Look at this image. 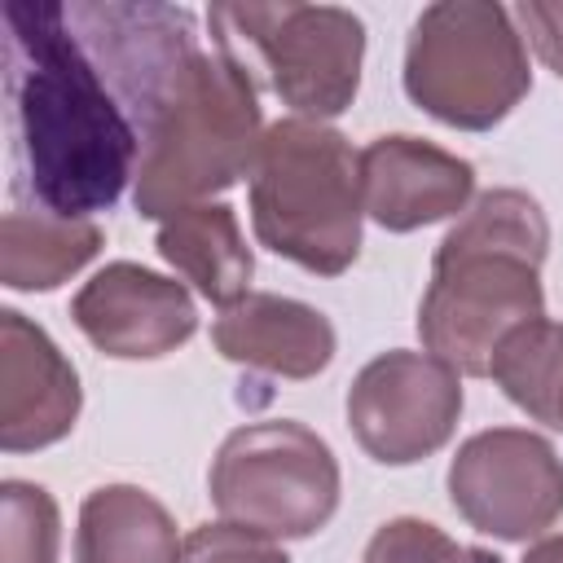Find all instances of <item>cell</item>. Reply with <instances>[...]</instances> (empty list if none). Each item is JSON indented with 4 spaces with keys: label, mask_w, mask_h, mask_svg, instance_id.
<instances>
[{
    "label": "cell",
    "mask_w": 563,
    "mask_h": 563,
    "mask_svg": "<svg viewBox=\"0 0 563 563\" xmlns=\"http://www.w3.org/2000/svg\"><path fill=\"white\" fill-rule=\"evenodd\" d=\"M0 18L18 189L35 207L79 220L114 207L141 163L136 119L123 114L66 4L4 0Z\"/></svg>",
    "instance_id": "6da1fadb"
},
{
    "label": "cell",
    "mask_w": 563,
    "mask_h": 563,
    "mask_svg": "<svg viewBox=\"0 0 563 563\" xmlns=\"http://www.w3.org/2000/svg\"><path fill=\"white\" fill-rule=\"evenodd\" d=\"M550 246L545 211L523 189H488L444 233L431 286L418 308V334L431 356L457 374L488 378L497 347L545 317L541 260Z\"/></svg>",
    "instance_id": "7a4b0ae2"
},
{
    "label": "cell",
    "mask_w": 563,
    "mask_h": 563,
    "mask_svg": "<svg viewBox=\"0 0 563 563\" xmlns=\"http://www.w3.org/2000/svg\"><path fill=\"white\" fill-rule=\"evenodd\" d=\"M260 97L238 53L194 48L163 84L145 132L132 202L145 220H167L242 180L264 141Z\"/></svg>",
    "instance_id": "3957f363"
},
{
    "label": "cell",
    "mask_w": 563,
    "mask_h": 563,
    "mask_svg": "<svg viewBox=\"0 0 563 563\" xmlns=\"http://www.w3.org/2000/svg\"><path fill=\"white\" fill-rule=\"evenodd\" d=\"M361 163L339 128L277 119L251 167L255 238L282 260L339 277L361 251Z\"/></svg>",
    "instance_id": "277c9868"
},
{
    "label": "cell",
    "mask_w": 563,
    "mask_h": 563,
    "mask_svg": "<svg viewBox=\"0 0 563 563\" xmlns=\"http://www.w3.org/2000/svg\"><path fill=\"white\" fill-rule=\"evenodd\" d=\"M532 88L515 13L497 0L427 4L405 44V92L431 119L466 132L501 123Z\"/></svg>",
    "instance_id": "5b68a950"
},
{
    "label": "cell",
    "mask_w": 563,
    "mask_h": 563,
    "mask_svg": "<svg viewBox=\"0 0 563 563\" xmlns=\"http://www.w3.org/2000/svg\"><path fill=\"white\" fill-rule=\"evenodd\" d=\"M211 506L224 523L260 537H312L339 506V462L295 418L246 422L211 462Z\"/></svg>",
    "instance_id": "8992f818"
},
{
    "label": "cell",
    "mask_w": 563,
    "mask_h": 563,
    "mask_svg": "<svg viewBox=\"0 0 563 563\" xmlns=\"http://www.w3.org/2000/svg\"><path fill=\"white\" fill-rule=\"evenodd\" d=\"M216 44L242 40L260 53L273 92L299 119L343 114L361 88L365 26L339 4H216L207 13Z\"/></svg>",
    "instance_id": "52a82bcc"
},
{
    "label": "cell",
    "mask_w": 563,
    "mask_h": 563,
    "mask_svg": "<svg viewBox=\"0 0 563 563\" xmlns=\"http://www.w3.org/2000/svg\"><path fill=\"white\" fill-rule=\"evenodd\" d=\"M457 515L501 541H528L563 515V457L528 427L475 431L449 462Z\"/></svg>",
    "instance_id": "ba28073f"
},
{
    "label": "cell",
    "mask_w": 563,
    "mask_h": 563,
    "mask_svg": "<svg viewBox=\"0 0 563 563\" xmlns=\"http://www.w3.org/2000/svg\"><path fill=\"white\" fill-rule=\"evenodd\" d=\"M457 413V369L431 352H383L347 387V427L383 466H409L449 444Z\"/></svg>",
    "instance_id": "9c48e42d"
},
{
    "label": "cell",
    "mask_w": 563,
    "mask_h": 563,
    "mask_svg": "<svg viewBox=\"0 0 563 563\" xmlns=\"http://www.w3.org/2000/svg\"><path fill=\"white\" fill-rule=\"evenodd\" d=\"M70 317L92 347L119 361H150L176 352L198 330L189 290L132 260L106 264L70 299Z\"/></svg>",
    "instance_id": "30bf717a"
},
{
    "label": "cell",
    "mask_w": 563,
    "mask_h": 563,
    "mask_svg": "<svg viewBox=\"0 0 563 563\" xmlns=\"http://www.w3.org/2000/svg\"><path fill=\"white\" fill-rule=\"evenodd\" d=\"M79 418V374L22 312H0V444L9 453L57 444Z\"/></svg>",
    "instance_id": "8fae6325"
},
{
    "label": "cell",
    "mask_w": 563,
    "mask_h": 563,
    "mask_svg": "<svg viewBox=\"0 0 563 563\" xmlns=\"http://www.w3.org/2000/svg\"><path fill=\"white\" fill-rule=\"evenodd\" d=\"M361 207L374 224L409 233L466 211L475 167L422 136H378L361 154Z\"/></svg>",
    "instance_id": "7c38bea8"
},
{
    "label": "cell",
    "mask_w": 563,
    "mask_h": 563,
    "mask_svg": "<svg viewBox=\"0 0 563 563\" xmlns=\"http://www.w3.org/2000/svg\"><path fill=\"white\" fill-rule=\"evenodd\" d=\"M211 343L224 361L282 378H312L334 356V325L312 303L251 290L220 308Z\"/></svg>",
    "instance_id": "4fadbf2b"
},
{
    "label": "cell",
    "mask_w": 563,
    "mask_h": 563,
    "mask_svg": "<svg viewBox=\"0 0 563 563\" xmlns=\"http://www.w3.org/2000/svg\"><path fill=\"white\" fill-rule=\"evenodd\" d=\"M158 255L194 282V290L220 308L251 295V246L238 229V216L229 202H198L158 224Z\"/></svg>",
    "instance_id": "5bb4252c"
},
{
    "label": "cell",
    "mask_w": 563,
    "mask_h": 563,
    "mask_svg": "<svg viewBox=\"0 0 563 563\" xmlns=\"http://www.w3.org/2000/svg\"><path fill=\"white\" fill-rule=\"evenodd\" d=\"M172 515L136 484L92 488L79 506L75 563H176Z\"/></svg>",
    "instance_id": "9a60e30c"
},
{
    "label": "cell",
    "mask_w": 563,
    "mask_h": 563,
    "mask_svg": "<svg viewBox=\"0 0 563 563\" xmlns=\"http://www.w3.org/2000/svg\"><path fill=\"white\" fill-rule=\"evenodd\" d=\"M101 251V229L44 207H13L0 220V282L13 290H53Z\"/></svg>",
    "instance_id": "2e32d148"
},
{
    "label": "cell",
    "mask_w": 563,
    "mask_h": 563,
    "mask_svg": "<svg viewBox=\"0 0 563 563\" xmlns=\"http://www.w3.org/2000/svg\"><path fill=\"white\" fill-rule=\"evenodd\" d=\"M488 374L528 418L563 431V325L541 317L515 330L497 347Z\"/></svg>",
    "instance_id": "e0dca14e"
},
{
    "label": "cell",
    "mask_w": 563,
    "mask_h": 563,
    "mask_svg": "<svg viewBox=\"0 0 563 563\" xmlns=\"http://www.w3.org/2000/svg\"><path fill=\"white\" fill-rule=\"evenodd\" d=\"M0 563H57V501L26 479L0 484Z\"/></svg>",
    "instance_id": "ac0fdd59"
},
{
    "label": "cell",
    "mask_w": 563,
    "mask_h": 563,
    "mask_svg": "<svg viewBox=\"0 0 563 563\" xmlns=\"http://www.w3.org/2000/svg\"><path fill=\"white\" fill-rule=\"evenodd\" d=\"M361 563H501V559L493 550H479V545H457L435 523L405 515V519L383 523L369 537Z\"/></svg>",
    "instance_id": "d6986e66"
},
{
    "label": "cell",
    "mask_w": 563,
    "mask_h": 563,
    "mask_svg": "<svg viewBox=\"0 0 563 563\" xmlns=\"http://www.w3.org/2000/svg\"><path fill=\"white\" fill-rule=\"evenodd\" d=\"M176 563H290L273 537H260L238 523H202L180 541Z\"/></svg>",
    "instance_id": "ffe728a7"
},
{
    "label": "cell",
    "mask_w": 563,
    "mask_h": 563,
    "mask_svg": "<svg viewBox=\"0 0 563 563\" xmlns=\"http://www.w3.org/2000/svg\"><path fill=\"white\" fill-rule=\"evenodd\" d=\"M515 22L523 26V35L537 48V57L563 79V4L523 0V4H515Z\"/></svg>",
    "instance_id": "44dd1931"
},
{
    "label": "cell",
    "mask_w": 563,
    "mask_h": 563,
    "mask_svg": "<svg viewBox=\"0 0 563 563\" xmlns=\"http://www.w3.org/2000/svg\"><path fill=\"white\" fill-rule=\"evenodd\" d=\"M523 563H563V532H554V537H541L528 554H523Z\"/></svg>",
    "instance_id": "7402d4cb"
}]
</instances>
